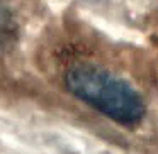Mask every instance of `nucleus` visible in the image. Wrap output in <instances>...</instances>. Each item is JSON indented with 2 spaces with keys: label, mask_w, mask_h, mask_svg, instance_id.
I'll return each instance as SVG.
<instances>
[{
  "label": "nucleus",
  "mask_w": 158,
  "mask_h": 154,
  "mask_svg": "<svg viewBox=\"0 0 158 154\" xmlns=\"http://www.w3.org/2000/svg\"><path fill=\"white\" fill-rule=\"evenodd\" d=\"M19 41V24L12 9L0 0V54L9 53Z\"/></svg>",
  "instance_id": "nucleus-2"
},
{
  "label": "nucleus",
  "mask_w": 158,
  "mask_h": 154,
  "mask_svg": "<svg viewBox=\"0 0 158 154\" xmlns=\"http://www.w3.org/2000/svg\"><path fill=\"white\" fill-rule=\"evenodd\" d=\"M65 86L73 97L126 129L144 119L146 105L141 93L112 71L92 65L73 66L65 75Z\"/></svg>",
  "instance_id": "nucleus-1"
}]
</instances>
